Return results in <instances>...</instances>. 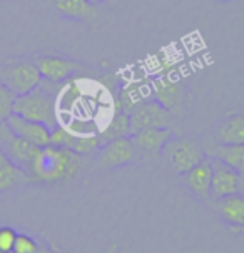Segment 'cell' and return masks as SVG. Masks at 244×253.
Segmentation results:
<instances>
[{
	"mask_svg": "<svg viewBox=\"0 0 244 253\" xmlns=\"http://www.w3.org/2000/svg\"><path fill=\"white\" fill-rule=\"evenodd\" d=\"M13 102L15 95L0 82V122L7 120V117L13 112Z\"/></svg>",
	"mask_w": 244,
	"mask_h": 253,
	"instance_id": "44dd1931",
	"label": "cell"
},
{
	"mask_svg": "<svg viewBox=\"0 0 244 253\" xmlns=\"http://www.w3.org/2000/svg\"><path fill=\"white\" fill-rule=\"evenodd\" d=\"M5 124L8 128L15 135H19L27 142L34 143L35 147H45L51 145V126L40 124V122L29 120L22 115L10 114L7 117Z\"/></svg>",
	"mask_w": 244,
	"mask_h": 253,
	"instance_id": "30bf717a",
	"label": "cell"
},
{
	"mask_svg": "<svg viewBox=\"0 0 244 253\" xmlns=\"http://www.w3.org/2000/svg\"><path fill=\"white\" fill-rule=\"evenodd\" d=\"M27 178V175L19 167H15L8 158L0 152V192L15 187L20 180Z\"/></svg>",
	"mask_w": 244,
	"mask_h": 253,
	"instance_id": "d6986e66",
	"label": "cell"
},
{
	"mask_svg": "<svg viewBox=\"0 0 244 253\" xmlns=\"http://www.w3.org/2000/svg\"><path fill=\"white\" fill-rule=\"evenodd\" d=\"M162 155L176 173H186L206 158V152L194 138H171L162 148Z\"/></svg>",
	"mask_w": 244,
	"mask_h": 253,
	"instance_id": "3957f363",
	"label": "cell"
},
{
	"mask_svg": "<svg viewBox=\"0 0 244 253\" xmlns=\"http://www.w3.org/2000/svg\"><path fill=\"white\" fill-rule=\"evenodd\" d=\"M173 138V128L169 126H149L130 135V140L137 152L157 157L169 140Z\"/></svg>",
	"mask_w": 244,
	"mask_h": 253,
	"instance_id": "8fae6325",
	"label": "cell"
},
{
	"mask_svg": "<svg viewBox=\"0 0 244 253\" xmlns=\"http://www.w3.org/2000/svg\"><path fill=\"white\" fill-rule=\"evenodd\" d=\"M137 148L130 137H119L101 143L96 150V165L99 169H117V167L132 164L137 160Z\"/></svg>",
	"mask_w": 244,
	"mask_h": 253,
	"instance_id": "5b68a950",
	"label": "cell"
},
{
	"mask_svg": "<svg viewBox=\"0 0 244 253\" xmlns=\"http://www.w3.org/2000/svg\"><path fill=\"white\" fill-rule=\"evenodd\" d=\"M130 119V135L149 126H169L173 119V112L157 100H149L139 103L129 114Z\"/></svg>",
	"mask_w": 244,
	"mask_h": 253,
	"instance_id": "ba28073f",
	"label": "cell"
},
{
	"mask_svg": "<svg viewBox=\"0 0 244 253\" xmlns=\"http://www.w3.org/2000/svg\"><path fill=\"white\" fill-rule=\"evenodd\" d=\"M218 209L223 218L233 227H244V193L219 198Z\"/></svg>",
	"mask_w": 244,
	"mask_h": 253,
	"instance_id": "e0dca14e",
	"label": "cell"
},
{
	"mask_svg": "<svg viewBox=\"0 0 244 253\" xmlns=\"http://www.w3.org/2000/svg\"><path fill=\"white\" fill-rule=\"evenodd\" d=\"M218 143H244V114H234L224 119L214 133Z\"/></svg>",
	"mask_w": 244,
	"mask_h": 253,
	"instance_id": "4fadbf2b",
	"label": "cell"
},
{
	"mask_svg": "<svg viewBox=\"0 0 244 253\" xmlns=\"http://www.w3.org/2000/svg\"><path fill=\"white\" fill-rule=\"evenodd\" d=\"M119 137H130V119L127 112L116 105L112 120L99 132V140H101V143H106Z\"/></svg>",
	"mask_w": 244,
	"mask_h": 253,
	"instance_id": "5bb4252c",
	"label": "cell"
},
{
	"mask_svg": "<svg viewBox=\"0 0 244 253\" xmlns=\"http://www.w3.org/2000/svg\"><path fill=\"white\" fill-rule=\"evenodd\" d=\"M116 250H117V245H116V243H114V245L107 248V252H104V253H116Z\"/></svg>",
	"mask_w": 244,
	"mask_h": 253,
	"instance_id": "d4e9b609",
	"label": "cell"
},
{
	"mask_svg": "<svg viewBox=\"0 0 244 253\" xmlns=\"http://www.w3.org/2000/svg\"><path fill=\"white\" fill-rule=\"evenodd\" d=\"M54 7L62 17L70 20L85 22L94 15V3L89 0H54Z\"/></svg>",
	"mask_w": 244,
	"mask_h": 253,
	"instance_id": "2e32d148",
	"label": "cell"
},
{
	"mask_svg": "<svg viewBox=\"0 0 244 253\" xmlns=\"http://www.w3.org/2000/svg\"><path fill=\"white\" fill-rule=\"evenodd\" d=\"M80 169L82 160L75 152L56 145H45L37 150L25 175L30 182L61 183L72 180Z\"/></svg>",
	"mask_w": 244,
	"mask_h": 253,
	"instance_id": "6da1fadb",
	"label": "cell"
},
{
	"mask_svg": "<svg viewBox=\"0 0 244 253\" xmlns=\"http://www.w3.org/2000/svg\"><path fill=\"white\" fill-rule=\"evenodd\" d=\"M42 80L49 84H64L82 69L79 62L69 60L59 55H42L35 60Z\"/></svg>",
	"mask_w": 244,
	"mask_h": 253,
	"instance_id": "9c48e42d",
	"label": "cell"
},
{
	"mask_svg": "<svg viewBox=\"0 0 244 253\" xmlns=\"http://www.w3.org/2000/svg\"><path fill=\"white\" fill-rule=\"evenodd\" d=\"M89 2H92V3H102V2H107V0H89Z\"/></svg>",
	"mask_w": 244,
	"mask_h": 253,
	"instance_id": "484cf974",
	"label": "cell"
},
{
	"mask_svg": "<svg viewBox=\"0 0 244 253\" xmlns=\"http://www.w3.org/2000/svg\"><path fill=\"white\" fill-rule=\"evenodd\" d=\"M184 185L199 198L211 197V178H212V158H204L191 170L183 173Z\"/></svg>",
	"mask_w": 244,
	"mask_h": 253,
	"instance_id": "7c38bea8",
	"label": "cell"
},
{
	"mask_svg": "<svg viewBox=\"0 0 244 253\" xmlns=\"http://www.w3.org/2000/svg\"><path fill=\"white\" fill-rule=\"evenodd\" d=\"M35 253H56V252H54L52 248H49V247H39V250Z\"/></svg>",
	"mask_w": 244,
	"mask_h": 253,
	"instance_id": "cb8c5ba5",
	"label": "cell"
},
{
	"mask_svg": "<svg viewBox=\"0 0 244 253\" xmlns=\"http://www.w3.org/2000/svg\"><path fill=\"white\" fill-rule=\"evenodd\" d=\"M17 232L10 227H0V252H12Z\"/></svg>",
	"mask_w": 244,
	"mask_h": 253,
	"instance_id": "603a6c76",
	"label": "cell"
},
{
	"mask_svg": "<svg viewBox=\"0 0 244 253\" xmlns=\"http://www.w3.org/2000/svg\"><path fill=\"white\" fill-rule=\"evenodd\" d=\"M234 193H244V177L236 170H233L231 167L212 157L211 197L219 200V198L234 195Z\"/></svg>",
	"mask_w": 244,
	"mask_h": 253,
	"instance_id": "52a82bcc",
	"label": "cell"
},
{
	"mask_svg": "<svg viewBox=\"0 0 244 253\" xmlns=\"http://www.w3.org/2000/svg\"><path fill=\"white\" fill-rule=\"evenodd\" d=\"M0 253H15V252L12 250V252H0Z\"/></svg>",
	"mask_w": 244,
	"mask_h": 253,
	"instance_id": "4316f807",
	"label": "cell"
},
{
	"mask_svg": "<svg viewBox=\"0 0 244 253\" xmlns=\"http://www.w3.org/2000/svg\"><path fill=\"white\" fill-rule=\"evenodd\" d=\"M65 126L75 135H99V132H101V128H99L96 122L85 119V117H82V119H72L67 122Z\"/></svg>",
	"mask_w": 244,
	"mask_h": 253,
	"instance_id": "ffe728a7",
	"label": "cell"
},
{
	"mask_svg": "<svg viewBox=\"0 0 244 253\" xmlns=\"http://www.w3.org/2000/svg\"><path fill=\"white\" fill-rule=\"evenodd\" d=\"M212 157L244 177V143H218L212 148Z\"/></svg>",
	"mask_w": 244,
	"mask_h": 253,
	"instance_id": "9a60e30c",
	"label": "cell"
},
{
	"mask_svg": "<svg viewBox=\"0 0 244 253\" xmlns=\"http://www.w3.org/2000/svg\"><path fill=\"white\" fill-rule=\"evenodd\" d=\"M39 250V243L34 240L30 235L17 233L15 243H13V252L15 253H35Z\"/></svg>",
	"mask_w": 244,
	"mask_h": 253,
	"instance_id": "7402d4cb",
	"label": "cell"
},
{
	"mask_svg": "<svg viewBox=\"0 0 244 253\" xmlns=\"http://www.w3.org/2000/svg\"><path fill=\"white\" fill-rule=\"evenodd\" d=\"M57 97L59 92H52L51 88H45L44 84H40L32 92L15 97L12 114L22 115L34 122H40L52 128L57 124H61Z\"/></svg>",
	"mask_w": 244,
	"mask_h": 253,
	"instance_id": "7a4b0ae2",
	"label": "cell"
},
{
	"mask_svg": "<svg viewBox=\"0 0 244 253\" xmlns=\"http://www.w3.org/2000/svg\"><path fill=\"white\" fill-rule=\"evenodd\" d=\"M154 95L161 105L173 110L176 103L181 98V85L178 79H171V77H161L154 84Z\"/></svg>",
	"mask_w": 244,
	"mask_h": 253,
	"instance_id": "ac0fdd59",
	"label": "cell"
},
{
	"mask_svg": "<svg viewBox=\"0 0 244 253\" xmlns=\"http://www.w3.org/2000/svg\"><path fill=\"white\" fill-rule=\"evenodd\" d=\"M40 147H35L34 143L27 142L19 135H15L8 128V125L5 124V120L0 122V152L5 155L8 160L12 162L15 167L24 171L29 169L30 162L35 157Z\"/></svg>",
	"mask_w": 244,
	"mask_h": 253,
	"instance_id": "8992f818",
	"label": "cell"
},
{
	"mask_svg": "<svg viewBox=\"0 0 244 253\" xmlns=\"http://www.w3.org/2000/svg\"><path fill=\"white\" fill-rule=\"evenodd\" d=\"M0 82L10 90L15 97L25 95L32 92L42 84V75L39 72V67L35 62L30 60H20L13 62L3 69Z\"/></svg>",
	"mask_w": 244,
	"mask_h": 253,
	"instance_id": "277c9868",
	"label": "cell"
}]
</instances>
